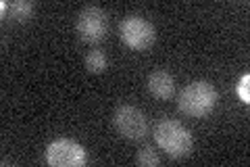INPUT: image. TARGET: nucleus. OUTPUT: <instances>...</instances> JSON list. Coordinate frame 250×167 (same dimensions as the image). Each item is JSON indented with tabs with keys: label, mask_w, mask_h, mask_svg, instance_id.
<instances>
[{
	"label": "nucleus",
	"mask_w": 250,
	"mask_h": 167,
	"mask_svg": "<svg viewBox=\"0 0 250 167\" xmlns=\"http://www.w3.org/2000/svg\"><path fill=\"white\" fill-rule=\"evenodd\" d=\"M219 100L217 88L207 79H194L177 92V109L188 117H208Z\"/></svg>",
	"instance_id": "obj_1"
},
{
	"label": "nucleus",
	"mask_w": 250,
	"mask_h": 167,
	"mask_svg": "<svg viewBox=\"0 0 250 167\" xmlns=\"http://www.w3.org/2000/svg\"><path fill=\"white\" fill-rule=\"evenodd\" d=\"M152 138L156 146L171 157V159H184L192 155L194 150V136L177 119H161L152 128Z\"/></svg>",
	"instance_id": "obj_2"
},
{
	"label": "nucleus",
	"mask_w": 250,
	"mask_h": 167,
	"mask_svg": "<svg viewBox=\"0 0 250 167\" xmlns=\"http://www.w3.org/2000/svg\"><path fill=\"white\" fill-rule=\"evenodd\" d=\"M119 38L127 48L144 52L154 44L156 29L142 15H127L119 23Z\"/></svg>",
	"instance_id": "obj_3"
},
{
	"label": "nucleus",
	"mask_w": 250,
	"mask_h": 167,
	"mask_svg": "<svg viewBox=\"0 0 250 167\" xmlns=\"http://www.w3.org/2000/svg\"><path fill=\"white\" fill-rule=\"evenodd\" d=\"M75 31L85 44H100L108 34V13L96 4H85L75 17Z\"/></svg>",
	"instance_id": "obj_4"
},
{
	"label": "nucleus",
	"mask_w": 250,
	"mask_h": 167,
	"mask_svg": "<svg viewBox=\"0 0 250 167\" xmlns=\"http://www.w3.org/2000/svg\"><path fill=\"white\" fill-rule=\"evenodd\" d=\"M113 125L117 134L125 140H144L146 134H148V117L144 115V111L136 107V105H129V102H123L115 109L113 113Z\"/></svg>",
	"instance_id": "obj_5"
},
{
	"label": "nucleus",
	"mask_w": 250,
	"mask_h": 167,
	"mask_svg": "<svg viewBox=\"0 0 250 167\" xmlns=\"http://www.w3.org/2000/svg\"><path fill=\"white\" fill-rule=\"evenodd\" d=\"M44 159L52 167H82L88 163V150L73 138H57L46 146Z\"/></svg>",
	"instance_id": "obj_6"
},
{
	"label": "nucleus",
	"mask_w": 250,
	"mask_h": 167,
	"mask_svg": "<svg viewBox=\"0 0 250 167\" xmlns=\"http://www.w3.org/2000/svg\"><path fill=\"white\" fill-rule=\"evenodd\" d=\"M148 92L159 100H171L175 96V77L165 69H154L146 79Z\"/></svg>",
	"instance_id": "obj_7"
},
{
	"label": "nucleus",
	"mask_w": 250,
	"mask_h": 167,
	"mask_svg": "<svg viewBox=\"0 0 250 167\" xmlns=\"http://www.w3.org/2000/svg\"><path fill=\"white\" fill-rule=\"evenodd\" d=\"M85 71L92 75H100V73H104L106 67H108V59H106V54L103 50H90L88 54H85Z\"/></svg>",
	"instance_id": "obj_8"
},
{
	"label": "nucleus",
	"mask_w": 250,
	"mask_h": 167,
	"mask_svg": "<svg viewBox=\"0 0 250 167\" xmlns=\"http://www.w3.org/2000/svg\"><path fill=\"white\" fill-rule=\"evenodd\" d=\"M34 15V2L31 0H13L9 2V17L13 21H27Z\"/></svg>",
	"instance_id": "obj_9"
},
{
	"label": "nucleus",
	"mask_w": 250,
	"mask_h": 167,
	"mask_svg": "<svg viewBox=\"0 0 250 167\" xmlns=\"http://www.w3.org/2000/svg\"><path fill=\"white\" fill-rule=\"evenodd\" d=\"M136 163L142 165V167H156V165H161V157H159V153L154 150V146L144 144V146L138 148V153H136Z\"/></svg>",
	"instance_id": "obj_10"
},
{
	"label": "nucleus",
	"mask_w": 250,
	"mask_h": 167,
	"mask_svg": "<svg viewBox=\"0 0 250 167\" xmlns=\"http://www.w3.org/2000/svg\"><path fill=\"white\" fill-rule=\"evenodd\" d=\"M236 92H238L240 100L244 102V105H248V102H250V73H244V75L238 79Z\"/></svg>",
	"instance_id": "obj_11"
}]
</instances>
